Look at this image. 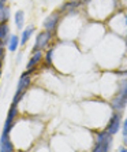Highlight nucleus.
<instances>
[{"label": "nucleus", "instance_id": "1", "mask_svg": "<svg viewBox=\"0 0 127 152\" xmlns=\"http://www.w3.org/2000/svg\"><path fill=\"white\" fill-rule=\"evenodd\" d=\"M30 84H32V73H29L28 70L25 73H22L21 77H19V81H18V86H17V92L14 95V99H12V104H17L22 100V97L25 96V93L29 91L30 88Z\"/></svg>", "mask_w": 127, "mask_h": 152}, {"label": "nucleus", "instance_id": "2", "mask_svg": "<svg viewBox=\"0 0 127 152\" xmlns=\"http://www.w3.org/2000/svg\"><path fill=\"white\" fill-rule=\"evenodd\" d=\"M53 33L52 32H48V30H44V32H40L37 34V39H36V45L33 48V51H38V50H44L48 47L49 44L51 39H52Z\"/></svg>", "mask_w": 127, "mask_h": 152}, {"label": "nucleus", "instance_id": "3", "mask_svg": "<svg viewBox=\"0 0 127 152\" xmlns=\"http://www.w3.org/2000/svg\"><path fill=\"white\" fill-rule=\"evenodd\" d=\"M18 115V106L17 104H11L10 110H8V114H7V118H6V122H4V127H3V133H7L10 134L11 129L14 126L15 124V118Z\"/></svg>", "mask_w": 127, "mask_h": 152}, {"label": "nucleus", "instance_id": "4", "mask_svg": "<svg viewBox=\"0 0 127 152\" xmlns=\"http://www.w3.org/2000/svg\"><path fill=\"white\" fill-rule=\"evenodd\" d=\"M44 59V53H42L41 50L38 51H33L32 56H30V59H29L28 62V67H26V70L29 71V73H33V71L37 70V67L40 66V62Z\"/></svg>", "mask_w": 127, "mask_h": 152}, {"label": "nucleus", "instance_id": "5", "mask_svg": "<svg viewBox=\"0 0 127 152\" xmlns=\"http://www.w3.org/2000/svg\"><path fill=\"white\" fill-rule=\"evenodd\" d=\"M59 21H60V17L57 12H52L51 15H48V17L45 18V21H44V28H45V30L55 33L57 25H59Z\"/></svg>", "mask_w": 127, "mask_h": 152}, {"label": "nucleus", "instance_id": "6", "mask_svg": "<svg viewBox=\"0 0 127 152\" xmlns=\"http://www.w3.org/2000/svg\"><path fill=\"white\" fill-rule=\"evenodd\" d=\"M120 114L118 113V114H113L112 115V118L110 119V122H108V125H107V129L105 130L110 133V134H116L118 132H119V129H120Z\"/></svg>", "mask_w": 127, "mask_h": 152}, {"label": "nucleus", "instance_id": "7", "mask_svg": "<svg viewBox=\"0 0 127 152\" xmlns=\"http://www.w3.org/2000/svg\"><path fill=\"white\" fill-rule=\"evenodd\" d=\"M126 104H127V96L126 95L116 93V96L111 100V107H112V110H115V111H122Z\"/></svg>", "mask_w": 127, "mask_h": 152}, {"label": "nucleus", "instance_id": "8", "mask_svg": "<svg viewBox=\"0 0 127 152\" xmlns=\"http://www.w3.org/2000/svg\"><path fill=\"white\" fill-rule=\"evenodd\" d=\"M0 152H14V144L10 140V134L3 133L0 137Z\"/></svg>", "mask_w": 127, "mask_h": 152}, {"label": "nucleus", "instance_id": "9", "mask_svg": "<svg viewBox=\"0 0 127 152\" xmlns=\"http://www.w3.org/2000/svg\"><path fill=\"white\" fill-rule=\"evenodd\" d=\"M10 34V28H8V23H0V41H3L6 45L8 44V37Z\"/></svg>", "mask_w": 127, "mask_h": 152}, {"label": "nucleus", "instance_id": "10", "mask_svg": "<svg viewBox=\"0 0 127 152\" xmlns=\"http://www.w3.org/2000/svg\"><path fill=\"white\" fill-rule=\"evenodd\" d=\"M18 45H21V37H18L17 34H11L10 36V40H8V51L14 52V51L18 50Z\"/></svg>", "mask_w": 127, "mask_h": 152}, {"label": "nucleus", "instance_id": "11", "mask_svg": "<svg viewBox=\"0 0 127 152\" xmlns=\"http://www.w3.org/2000/svg\"><path fill=\"white\" fill-rule=\"evenodd\" d=\"M33 33H34V26L33 25L23 29V32H22V34H21V45H25L26 42H28V40L32 37Z\"/></svg>", "mask_w": 127, "mask_h": 152}, {"label": "nucleus", "instance_id": "12", "mask_svg": "<svg viewBox=\"0 0 127 152\" xmlns=\"http://www.w3.org/2000/svg\"><path fill=\"white\" fill-rule=\"evenodd\" d=\"M111 144H112V141H100V142H96L94 148H93L92 152H108V151H110Z\"/></svg>", "mask_w": 127, "mask_h": 152}, {"label": "nucleus", "instance_id": "13", "mask_svg": "<svg viewBox=\"0 0 127 152\" xmlns=\"http://www.w3.org/2000/svg\"><path fill=\"white\" fill-rule=\"evenodd\" d=\"M23 23H25V14H23V11H17L15 12V25L21 30L23 28Z\"/></svg>", "mask_w": 127, "mask_h": 152}, {"label": "nucleus", "instance_id": "14", "mask_svg": "<svg viewBox=\"0 0 127 152\" xmlns=\"http://www.w3.org/2000/svg\"><path fill=\"white\" fill-rule=\"evenodd\" d=\"M8 18H10V8L4 6L0 8V23H7Z\"/></svg>", "mask_w": 127, "mask_h": 152}, {"label": "nucleus", "instance_id": "15", "mask_svg": "<svg viewBox=\"0 0 127 152\" xmlns=\"http://www.w3.org/2000/svg\"><path fill=\"white\" fill-rule=\"evenodd\" d=\"M118 93L127 96V78H123V80H120L119 81V89H118Z\"/></svg>", "mask_w": 127, "mask_h": 152}, {"label": "nucleus", "instance_id": "16", "mask_svg": "<svg viewBox=\"0 0 127 152\" xmlns=\"http://www.w3.org/2000/svg\"><path fill=\"white\" fill-rule=\"evenodd\" d=\"M52 58H53V50H48L45 53V64L46 66H51L52 63Z\"/></svg>", "mask_w": 127, "mask_h": 152}, {"label": "nucleus", "instance_id": "17", "mask_svg": "<svg viewBox=\"0 0 127 152\" xmlns=\"http://www.w3.org/2000/svg\"><path fill=\"white\" fill-rule=\"evenodd\" d=\"M4 44L3 41H0V59H4Z\"/></svg>", "mask_w": 127, "mask_h": 152}, {"label": "nucleus", "instance_id": "18", "mask_svg": "<svg viewBox=\"0 0 127 152\" xmlns=\"http://www.w3.org/2000/svg\"><path fill=\"white\" fill-rule=\"evenodd\" d=\"M123 137H124V144H127V130L123 132Z\"/></svg>", "mask_w": 127, "mask_h": 152}, {"label": "nucleus", "instance_id": "19", "mask_svg": "<svg viewBox=\"0 0 127 152\" xmlns=\"http://www.w3.org/2000/svg\"><path fill=\"white\" fill-rule=\"evenodd\" d=\"M124 130H127V119L123 122V132H124Z\"/></svg>", "mask_w": 127, "mask_h": 152}, {"label": "nucleus", "instance_id": "20", "mask_svg": "<svg viewBox=\"0 0 127 152\" xmlns=\"http://www.w3.org/2000/svg\"><path fill=\"white\" fill-rule=\"evenodd\" d=\"M119 152H127V148H124V147H123V148L119 149Z\"/></svg>", "mask_w": 127, "mask_h": 152}, {"label": "nucleus", "instance_id": "21", "mask_svg": "<svg viewBox=\"0 0 127 152\" xmlns=\"http://www.w3.org/2000/svg\"><path fill=\"white\" fill-rule=\"evenodd\" d=\"M1 64H3V59H0V70H1Z\"/></svg>", "mask_w": 127, "mask_h": 152}, {"label": "nucleus", "instance_id": "22", "mask_svg": "<svg viewBox=\"0 0 127 152\" xmlns=\"http://www.w3.org/2000/svg\"><path fill=\"white\" fill-rule=\"evenodd\" d=\"M67 1H79V0H67Z\"/></svg>", "mask_w": 127, "mask_h": 152}, {"label": "nucleus", "instance_id": "23", "mask_svg": "<svg viewBox=\"0 0 127 152\" xmlns=\"http://www.w3.org/2000/svg\"><path fill=\"white\" fill-rule=\"evenodd\" d=\"M0 77H1V70H0Z\"/></svg>", "mask_w": 127, "mask_h": 152}, {"label": "nucleus", "instance_id": "24", "mask_svg": "<svg viewBox=\"0 0 127 152\" xmlns=\"http://www.w3.org/2000/svg\"><path fill=\"white\" fill-rule=\"evenodd\" d=\"M126 36H127V30H126Z\"/></svg>", "mask_w": 127, "mask_h": 152}]
</instances>
